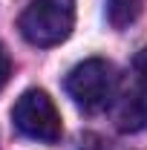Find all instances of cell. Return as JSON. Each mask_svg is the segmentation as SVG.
Listing matches in <instances>:
<instances>
[{"mask_svg":"<svg viewBox=\"0 0 147 150\" xmlns=\"http://www.w3.org/2000/svg\"><path fill=\"white\" fill-rule=\"evenodd\" d=\"M18 26L32 46H58L75 26V0H32Z\"/></svg>","mask_w":147,"mask_h":150,"instance_id":"obj_1","label":"cell"},{"mask_svg":"<svg viewBox=\"0 0 147 150\" xmlns=\"http://www.w3.org/2000/svg\"><path fill=\"white\" fill-rule=\"evenodd\" d=\"M64 87H66V95L84 112H101L112 101L115 69L104 58H87L69 69Z\"/></svg>","mask_w":147,"mask_h":150,"instance_id":"obj_2","label":"cell"},{"mask_svg":"<svg viewBox=\"0 0 147 150\" xmlns=\"http://www.w3.org/2000/svg\"><path fill=\"white\" fill-rule=\"evenodd\" d=\"M12 121L26 139H35L43 144H55L64 136L61 112L43 90H26L20 95L15 110H12Z\"/></svg>","mask_w":147,"mask_h":150,"instance_id":"obj_3","label":"cell"},{"mask_svg":"<svg viewBox=\"0 0 147 150\" xmlns=\"http://www.w3.org/2000/svg\"><path fill=\"white\" fill-rule=\"evenodd\" d=\"M115 127L121 133H139L147 127V78L133 72V81L115 101Z\"/></svg>","mask_w":147,"mask_h":150,"instance_id":"obj_4","label":"cell"},{"mask_svg":"<svg viewBox=\"0 0 147 150\" xmlns=\"http://www.w3.org/2000/svg\"><path fill=\"white\" fill-rule=\"evenodd\" d=\"M141 12V0H107V20L112 29H124Z\"/></svg>","mask_w":147,"mask_h":150,"instance_id":"obj_5","label":"cell"},{"mask_svg":"<svg viewBox=\"0 0 147 150\" xmlns=\"http://www.w3.org/2000/svg\"><path fill=\"white\" fill-rule=\"evenodd\" d=\"M9 75H12V61H9V55H6V49L0 46V90L6 87Z\"/></svg>","mask_w":147,"mask_h":150,"instance_id":"obj_6","label":"cell"},{"mask_svg":"<svg viewBox=\"0 0 147 150\" xmlns=\"http://www.w3.org/2000/svg\"><path fill=\"white\" fill-rule=\"evenodd\" d=\"M75 150H101V142H98V136H92V133H84V136L78 139Z\"/></svg>","mask_w":147,"mask_h":150,"instance_id":"obj_7","label":"cell"},{"mask_svg":"<svg viewBox=\"0 0 147 150\" xmlns=\"http://www.w3.org/2000/svg\"><path fill=\"white\" fill-rule=\"evenodd\" d=\"M133 72L141 75V78H147V46H144L136 58H133Z\"/></svg>","mask_w":147,"mask_h":150,"instance_id":"obj_8","label":"cell"}]
</instances>
